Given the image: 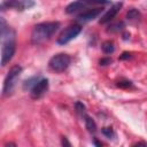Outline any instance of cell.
<instances>
[{"mask_svg":"<svg viewBox=\"0 0 147 147\" xmlns=\"http://www.w3.org/2000/svg\"><path fill=\"white\" fill-rule=\"evenodd\" d=\"M117 86L123 87V88H127V87L132 86V82H130V80H119L117 83Z\"/></svg>","mask_w":147,"mask_h":147,"instance_id":"ac0fdd59","label":"cell"},{"mask_svg":"<svg viewBox=\"0 0 147 147\" xmlns=\"http://www.w3.org/2000/svg\"><path fill=\"white\" fill-rule=\"evenodd\" d=\"M71 63V57L68 54L64 53H60L54 55L49 62H48V67L51 70L55 71V72H62L64 70L68 69V67Z\"/></svg>","mask_w":147,"mask_h":147,"instance_id":"3957f363","label":"cell"},{"mask_svg":"<svg viewBox=\"0 0 147 147\" xmlns=\"http://www.w3.org/2000/svg\"><path fill=\"white\" fill-rule=\"evenodd\" d=\"M40 79V77H37V76H33V77H31V78H29L28 80H25L24 82V85H23V87H24V90H31L36 84H37V82Z\"/></svg>","mask_w":147,"mask_h":147,"instance_id":"7c38bea8","label":"cell"},{"mask_svg":"<svg viewBox=\"0 0 147 147\" xmlns=\"http://www.w3.org/2000/svg\"><path fill=\"white\" fill-rule=\"evenodd\" d=\"M21 74H22V67L21 65L15 64L10 68V70L8 71L7 76L3 80V87H2V95L3 96H8L13 93Z\"/></svg>","mask_w":147,"mask_h":147,"instance_id":"7a4b0ae2","label":"cell"},{"mask_svg":"<svg viewBox=\"0 0 147 147\" xmlns=\"http://www.w3.org/2000/svg\"><path fill=\"white\" fill-rule=\"evenodd\" d=\"M122 6H123L122 2H116V3H114V5L103 14V16L99 20V23H100V24H106V23L110 22V21L117 15V13L121 10Z\"/></svg>","mask_w":147,"mask_h":147,"instance_id":"52a82bcc","label":"cell"},{"mask_svg":"<svg viewBox=\"0 0 147 147\" xmlns=\"http://www.w3.org/2000/svg\"><path fill=\"white\" fill-rule=\"evenodd\" d=\"M102 11H103L102 8H92V9H87V10L80 13V14L77 16V20H78L79 22L86 23V22H90V21L96 18Z\"/></svg>","mask_w":147,"mask_h":147,"instance_id":"ba28073f","label":"cell"},{"mask_svg":"<svg viewBox=\"0 0 147 147\" xmlns=\"http://www.w3.org/2000/svg\"><path fill=\"white\" fill-rule=\"evenodd\" d=\"M75 106H76V110H77V113H78L80 116H83V117H84V116L86 115V108H85V106H84L82 102H79V101H78V102H76V105H75Z\"/></svg>","mask_w":147,"mask_h":147,"instance_id":"2e32d148","label":"cell"},{"mask_svg":"<svg viewBox=\"0 0 147 147\" xmlns=\"http://www.w3.org/2000/svg\"><path fill=\"white\" fill-rule=\"evenodd\" d=\"M140 16H141L140 15V11L138 9H136V8H131L126 13V18L129 21H138L140 18Z\"/></svg>","mask_w":147,"mask_h":147,"instance_id":"8fae6325","label":"cell"},{"mask_svg":"<svg viewBox=\"0 0 147 147\" xmlns=\"http://www.w3.org/2000/svg\"><path fill=\"white\" fill-rule=\"evenodd\" d=\"M33 6H34L33 0H2L1 1L2 10L8 8V9H15V10L23 11L25 9H30Z\"/></svg>","mask_w":147,"mask_h":147,"instance_id":"277c9868","label":"cell"},{"mask_svg":"<svg viewBox=\"0 0 147 147\" xmlns=\"http://www.w3.org/2000/svg\"><path fill=\"white\" fill-rule=\"evenodd\" d=\"M110 63H111V59H109V57H103V59L100 60L101 65H107V64H110Z\"/></svg>","mask_w":147,"mask_h":147,"instance_id":"d6986e66","label":"cell"},{"mask_svg":"<svg viewBox=\"0 0 147 147\" xmlns=\"http://www.w3.org/2000/svg\"><path fill=\"white\" fill-rule=\"evenodd\" d=\"M123 28H124V23H123V22H117V23H115V24H111L107 31H108V32H118V31L122 30Z\"/></svg>","mask_w":147,"mask_h":147,"instance_id":"5bb4252c","label":"cell"},{"mask_svg":"<svg viewBox=\"0 0 147 147\" xmlns=\"http://www.w3.org/2000/svg\"><path fill=\"white\" fill-rule=\"evenodd\" d=\"M130 57H131V54H130V53H127V52H124V53L119 56V59H121V60H126V59H130Z\"/></svg>","mask_w":147,"mask_h":147,"instance_id":"ffe728a7","label":"cell"},{"mask_svg":"<svg viewBox=\"0 0 147 147\" xmlns=\"http://www.w3.org/2000/svg\"><path fill=\"white\" fill-rule=\"evenodd\" d=\"M48 90V79L46 78H40L37 84L31 88V98L32 99H40Z\"/></svg>","mask_w":147,"mask_h":147,"instance_id":"8992f818","label":"cell"},{"mask_svg":"<svg viewBox=\"0 0 147 147\" xmlns=\"http://www.w3.org/2000/svg\"><path fill=\"white\" fill-rule=\"evenodd\" d=\"M85 6H86V3L82 2L80 0L74 1V2H71V3H69V5L67 6V8H65V13H67V14H74V13L78 11L79 9L85 8Z\"/></svg>","mask_w":147,"mask_h":147,"instance_id":"9c48e42d","label":"cell"},{"mask_svg":"<svg viewBox=\"0 0 147 147\" xmlns=\"http://www.w3.org/2000/svg\"><path fill=\"white\" fill-rule=\"evenodd\" d=\"M86 5H107L110 3V0H80Z\"/></svg>","mask_w":147,"mask_h":147,"instance_id":"9a60e30c","label":"cell"},{"mask_svg":"<svg viewBox=\"0 0 147 147\" xmlns=\"http://www.w3.org/2000/svg\"><path fill=\"white\" fill-rule=\"evenodd\" d=\"M84 121H85L86 129H87L90 132L95 133V132H96V124H95V122H94L90 116H87V115L84 116Z\"/></svg>","mask_w":147,"mask_h":147,"instance_id":"30bf717a","label":"cell"},{"mask_svg":"<svg viewBox=\"0 0 147 147\" xmlns=\"http://www.w3.org/2000/svg\"><path fill=\"white\" fill-rule=\"evenodd\" d=\"M101 47H102V51L105 54H111L115 51V46H114L113 41H105Z\"/></svg>","mask_w":147,"mask_h":147,"instance_id":"4fadbf2b","label":"cell"},{"mask_svg":"<svg viewBox=\"0 0 147 147\" xmlns=\"http://www.w3.org/2000/svg\"><path fill=\"white\" fill-rule=\"evenodd\" d=\"M60 28L59 22H44L33 26L31 32V42L33 45H39L48 40Z\"/></svg>","mask_w":147,"mask_h":147,"instance_id":"6da1fadb","label":"cell"},{"mask_svg":"<svg viewBox=\"0 0 147 147\" xmlns=\"http://www.w3.org/2000/svg\"><path fill=\"white\" fill-rule=\"evenodd\" d=\"M127 36H130V34H127V33H125V34H124V37H123V38H124V39H127V38H129V37H127Z\"/></svg>","mask_w":147,"mask_h":147,"instance_id":"44dd1931","label":"cell"},{"mask_svg":"<svg viewBox=\"0 0 147 147\" xmlns=\"http://www.w3.org/2000/svg\"><path fill=\"white\" fill-rule=\"evenodd\" d=\"M102 133H103L107 138H109V139L115 136V133H114V131H113L111 127H103V129H102Z\"/></svg>","mask_w":147,"mask_h":147,"instance_id":"e0dca14e","label":"cell"},{"mask_svg":"<svg viewBox=\"0 0 147 147\" xmlns=\"http://www.w3.org/2000/svg\"><path fill=\"white\" fill-rule=\"evenodd\" d=\"M80 31H82L80 25H77V24L70 25V26H68L67 29H64L61 32V34L59 36V38H57L56 41H57L59 45H65L69 41H71L72 39H75L80 33Z\"/></svg>","mask_w":147,"mask_h":147,"instance_id":"5b68a950","label":"cell"}]
</instances>
